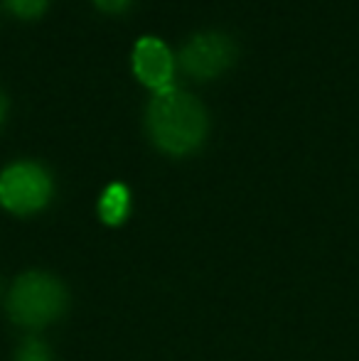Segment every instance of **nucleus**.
Listing matches in <instances>:
<instances>
[{
    "label": "nucleus",
    "mask_w": 359,
    "mask_h": 361,
    "mask_svg": "<svg viewBox=\"0 0 359 361\" xmlns=\"http://www.w3.org/2000/svg\"><path fill=\"white\" fill-rule=\"evenodd\" d=\"M145 126L160 150L170 155H187L202 145L209 121L205 106L195 96L173 86L150 99Z\"/></svg>",
    "instance_id": "f257e3e1"
},
{
    "label": "nucleus",
    "mask_w": 359,
    "mask_h": 361,
    "mask_svg": "<svg viewBox=\"0 0 359 361\" xmlns=\"http://www.w3.org/2000/svg\"><path fill=\"white\" fill-rule=\"evenodd\" d=\"M67 307V293L47 273H25L10 290L8 310L20 327L37 329L57 319Z\"/></svg>",
    "instance_id": "f03ea898"
},
{
    "label": "nucleus",
    "mask_w": 359,
    "mask_h": 361,
    "mask_svg": "<svg viewBox=\"0 0 359 361\" xmlns=\"http://www.w3.org/2000/svg\"><path fill=\"white\" fill-rule=\"evenodd\" d=\"M52 197V180L37 162H15L0 175V204L13 214L39 212Z\"/></svg>",
    "instance_id": "7ed1b4c3"
},
{
    "label": "nucleus",
    "mask_w": 359,
    "mask_h": 361,
    "mask_svg": "<svg viewBox=\"0 0 359 361\" xmlns=\"http://www.w3.org/2000/svg\"><path fill=\"white\" fill-rule=\"evenodd\" d=\"M236 59V44L224 32H202L180 49V67L195 79H214Z\"/></svg>",
    "instance_id": "20e7f679"
},
{
    "label": "nucleus",
    "mask_w": 359,
    "mask_h": 361,
    "mask_svg": "<svg viewBox=\"0 0 359 361\" xmlns=\"http://www.w3.org/2000/svg\"><path fill=\"white\" fill-rule=\"evenodd\" d=\"M133 72L155 94L165 89H173L175 59L173 52L168 49V44L160 42L158 37L138 39L133 49Z\"/></svg>",
    "instance_id": "39448f33"
},
{
    "label": "nucleus",
    "mask_w": 359,
    "mask_h": 361,
    "mask_svg": "<svg viewBox=\"0 0 359 361\" xmlns=\"http://www.w3.org/2000/svg\"><path fill=\"white\" fill-rule=\"evenodd\" d=\"M128 204H130L128 190H126L123 185H111V187H106V192L101 195L99 216L104 219L106 224L116 226V224H121L128 216Z\"/></svg>",
    "instance_id": "423d86ee"
},
{
    "label": "nucleus",
    "mask_w": 359,
    "mask_h": 361,
    "mask_svg": "<svg viewBox=\"0 0 359 361\" xmlns=\"http://www.w3.org/2000/svg\"><path fill=\"white\" fill-rule=\"evenodd\" d=\"M5 3L20 18H39L47 8V0H5Z\"/></svg>",
    "instance_id": "0eeeda50"
},
{
    "label": "nucleus",
    "mask_w": 359,
    "mask_h": 361,
    "mask_svg": "<svg viewBox=\"0 0 359 361\" xmlns=\"http://www.w3.org/2000/svg\"><path fill=\"white\" fill-rule=\"evenodd\" d=\"M18 361H52V354H49V349L44 347L42 342H37V339H28V342L20 347Z\"/></svg>",
    "instance_id": "6e6552de"
},
{
    "label": "nucleus",
    "mask_w": 359,
    "mask_h": 361,
    "mask_svg": "<svg viewBox=\"0 0 359 361\" xmlns=\"http://www.w3.org/2000/svg\"><path fill=\"white\" fill-rule=\"evenodd\" d=\"M130 3H133V0H94L96 8L111 15H118V13H123V10H128Z\"/></svg>",
    "instance_id": "1a4fd4ad"
},
{
    "label": "nucleus",
    "mask_w": 359,
    "mask_h": 361,
    "mask_svg": "<svg viewBox=\"0 0 359 361\" xmlns=\"http://www.w3.org/2000/svg\"><path fill=\"white\" fill-rule=\"evenodd\" d=\"M3 118H5V99H3V94H0V123H3Z\"/></svg>",
    "instance_id": "9d476101"
}]
</instances>
